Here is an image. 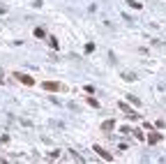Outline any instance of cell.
I'll use <instances>...</instances> for the list:
<instances>
[{
    "mask_svg": "<svg viewBox=\"0 0 166 164\" xmlns=\"http://www.w3.org/2000/svg\"><path fill=\"white\" fill-rule=\"evenodd\" d=\"M42 88H44V90H49V92H62V90H67V88H65L62 83H58V81H44Z\"/></svg>",
    "mask_w": 166,
    "mask_h": 164,
    "instance_id": "6da1fadb",
    "label": "cell"
},
{
    "mask_svg": "<svg viewBox=\"0 0 166 164\" xmlns=\"http://www.w3.org/2000/svg\"><path fill=\"white\" fill-rule=\"evenodd\" d=\"M159 139H162V137H159V134H157V132H152V134H150V137H148V141H150V143H157V141H159Z\"/></svg>",
    "mask_w": 166,
    "mask_h": 164,
    "instance_id": "8992f818",
    "label": "cell"
},
{
    "mask_svg": "<svg viewBox=\"0 0 166 164\" xmlns=\"http://www.w3.org/2000/svg\"><path fill=\"white\" fill-rule=\"evenodd\" d=\"M118 107H120V111H122V113H127L129 118H139V113H136V111H132V109H129V107H127L124 102H120Z\"/></svg>",
    "mask_w": 166,
    "mask_h": 164,
    "instance_id": "3957f363",
    "label": "cell"
},
{
    "mask_svg": "<svg viewBox=\"0 0 166 164\" xmlns=\"http://www.w3.org/2000/svg\"><path fill=\"white\" fill-rule=\"evenodd\" d=\"M14 77L19 79L21 83H26V86H35V79H32V77H28V74H21V72H16Z\"/></svg>",
    "mask_w": 166,
    "mask_h": 164,
    "instance_id": "7a4b0ae2",
    "label": "cell"
},
{
    "mask_svg": "<svg viewBox=\"0 0 166 164\" xmlns=\"http://www.w3.org/2000/svg\"><path fill=\"white\" fill-rule=\"evenodd\" d=\"M95 153H97V155H102L106 162H111V160H113V157H111V153H109V150H104L102 146H95Z\"/></svg>",
    "mask_w": 166,
    "mask_h": 164,
    "instance_id": "277c9868",
    "label": "cell"
},
{
    "mask_svg": "<svg viewBox=\"0 0 166 164\" xmlns=\"http://www.w3.org/2000/svg\"><path fill=\"white\" fill-rule=\"evenodd\" d=\"M44 35H46V32L42 30V28H37V30H35V37H44Z\"/></svg>",
    "mask_w": 166,
    "mask_h": 164,
    "instance_id": "ba28073f",
    "label": "cell"
},
{
    "mask_svg": "<svg viewBox=\"0 0 166 164\" xmlns=\"http://www.w3.org/2000/svg\"><path fill=\"white\" fill-rule=\"evenodd\" d=\"M95 51V44H85V53H92Z\"/></svg>",
    "mask_w": 166,
    "mask_h": 164,
    "instance_id": "9c48e42d",
    "label": "cell"
},
{
    "mask_svg": "<svg viewBox=\"0 0 166 164\" xmlns=\"http://www.w3.org/2000/svg\"><path fill=\"white\" fill-rule=\"evenodd\" d=\"M88 104H90V107H95V109L99 107V102H97V99H92V97H88Z\"/></svg>",
    "mask_w": 166,
    "mask_h": 164,
    "instance_id": "52a82bcc",
    "label": "cell"
},
{
    "mask_svg": "<svg viewBox=\"0 0 166 164\" xmlns=\"http://www.w3.org/2000/svg\"><path fill=\"white\" fill-rule=\"evenodd\" d=\"M113 125H115V120H106L104 125H102V130L104 132H111V130H113Z\"/></svg>",
    "mask_w": 166,
    "mask_h": 164,
    "instance_id": "5b68a950",
    "label": "cell"
}]
</instances>
